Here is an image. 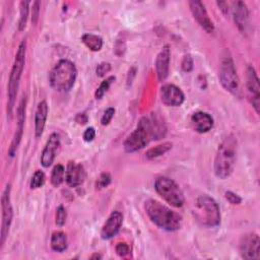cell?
<instances>
[{
	"mask_svg": "<svg viewBox=\"0 0 260 260\" xmlns=\"http://www.w3.org/2000/svg\"><path fill=\"white\" fill-rule=\"evenodd\" d=\"M193 65H194V63H193L192 57L189 54L185 55L183 60H182V69H183V71L190 72L193 69Z\"/></svg>",
	"mask_w": 260,
	"mask_h": 260,
	"instance_id": "836d02e7",
	"label": "cell"
},
{
	"mask_svg": "<svg viewBox=\"0 0 260 260\" xmlns=\"http://www.w3.org/2000/svg\"><path fill=\"white\" fill-rule=\"evenodd\" d=\"M48 113H49V108H48L47 102L46 101L40 102L38 104L36 114H35V134H36V137H41L43 132H44L46 121H47V118H48Z\"/></svg>",
	"mask_w": 260,
	"mask_h": 260,
	"instance_id": "44dd1931",
	"label": "cell"
},
{
	"mask_svg": "<svg viewBox=\"0 0 260 260\" xmlns=\"http://www.w3.org/2000/svg\"><path fill=\"white\" fill-rule=\"evenodd\" d=\"M196 220L203 226L214 228L220 223V210L216 201L208 195H200L193 210Z\"/></svg>",
	"mask_w": 260,
	"mask_h": 260,
	"instance_id": "8992f818",
	"label": "cell"
},
{
	"mask_svg": "<svg viewBox=\"0 0 260 260\" xmlns=\"http://www.w3.org/2000/svg\"><path fill=\"white\" fill-rule=\"evenodd\" d=\"M123 223V215L119 211H113L101 230V237L104 240H109L116 236Z\"/></svg>",
	"mask_w": 260,
	"mask_h": 260,
	"instance_id": "e0dca14e",
	"label": "cell"
},
{
	"mask_svg": "<svg viewBox=\"0 0 260 260\" xmlns=\"http://www.w3.org/2000/svg\"><path fill=\"white\" fill-rule=\"evenodd\" d=\"M237 140L233 135L225 137L218 145L214 158V174L224 180L231 176L236 164Z\"/></svg>",
	"mask_w": 260,
	"mask_h": 260,
	"instance_id": "3957f363",
	"label": "cell"
},
{
	"mask_svg": "<svg viewBox=\"0 0 260 260\" xmlns=\"http://www.w3.org/2000/svg\"><path fill=\"white\" fill-rule=\"evenodd\" d=\"M51 248L56 252H63L67 248V237L63 232H55L51 236Z\"/></svg>",
	"mask_w": 260,
	"mask_h": 260,
	"instance_id": "7402d4cb",
	"label": "cell"
},
{
	"mask_svg": "<svg viewBox=\"0 0 260 260\" xmlns=\"http://www.w3.org/2000/svg\"><path fill=\"white\" fill-rule=\"evenodd\" d=\"M111 70V64L108 62H102L98 65L96 69H95V73L98 76L103 77L105 76L109 71Z\"/></svg>",
	"mask_w": 260,
	"mask_h": 260,
	"instance_id": "4dcf8cb0",
	"label": "cell"
},
{
	"mask_svg": "<svg viewBox=\"0 0 260 260\" xmlns=\"http://www.w3.org/2000/svg\"><path fill=\"white\" fill-rule=\"evenodd\" d=\"M170 59H171V51L169 46L162 47L155 59V71L159 81H164L169 75L170 68Z\"/></svg>",
	"mask_w": 260,
	"mask_h": 260,
	"instance_id": "d6986e66",
	"label": "cell"
},
{
	"mask_svg": "<svg viewBox=\"0 0 260 260\" xmlns=\"http://www.w3.org/2000/svg\"><path fill=\"white\" fill-rule=\"evenodd\" d=\"M65 169L62 165H56L51 174V183L53 186H60L64 181Z\"/></svg>",
	"mask_w": 260,
	"mask_h": 260,
	"instance_id": "d4e9b609",
	"label": "cell"
},
{
	"mask_svg": "<svg viewBox=\"0 0 260 260\" xmlns=\"http://www.w3.org/2000/svg\"><path fill=\"white\" fill-rule=\"evenodd\" d=\"M115 80V77L114 76H110L108 78H106L104 81H102V83L100 84V86L98 87V89L95 90V93H94V96L96 100H101L104 94L107 92V90L109 89L111 83Z\"/></svg>",
	"mask_w": 260,
	"mask_h": 260,
	"instance_id": "4316f807",
	"label": "cell"
},
{
	"mask_svg": "<svg viewBox=\"0 0 260 260\" xmlns=\"http://www.w3.org/2000/svg\"><path fill=\"white\" fill-rule=\"evenodd\" d=\"M232 12L234 21L238 27V29L243 34L246 35L248 32L250 26V17H249V10L245 2L243 1H236L232 3Z\"/></svg>",
	"mask_w": 260,
	"mask_h": 260,
	"instance_id": "4fadbf2b",
	"label": "cell"
},
{
	"mask_svg": "<svg viewBox=\"0 0 260 260\" xmlns=\"http://www.w3.org/2000/svg\"><path fill=\"white\" fill-rule=\"evenodd\" d=\"M135 72H136V68L135 67H132L129 72H128V77H127V83L128 84H131L132 83V80H133V77L135 76Z\"/></svg>",
	"mask_w": 260,
	"mask_h": 260,
	"instance_id": "f35d334b",
	"label": "cell"
},
{
	"mask_svg": "<svg viewBox=\"0 0 260 260\" xmlns=\"http://www.w3.org/2000/svg\"><path fill=\"white\" fill-rule=\"evenodd\" d=\"M101 257H102L101 255H99V254H94V255H92L90 258H91V259H93V258H101Z\"/></svg>",
	"mask_w": 260,
	"mask_h": 260,
	"instance_id": "60d3db41",
	"label": "cell"
},
{
	"mask_svg": "<svg viewBox=\"0 0 260 260\" xmlns=\"http://www.w3.org/2000/svg\"><path fill=\"white\" fill-rule=\"evenodd\" d=\"M111 183V176L108 173H103L96 180L95 182V188L98 190L104 189L107 186H109V184Z\"/></svg>",
	"mask_w": 260,
	"mask_h": 260,
	"instance_id": "f546056e",
	"label": "cell"
},
{
	"mask_svg": "<svg viewBox=\"0 0 260 260\" xmlns=\"http://www.w3.org/2000/svg\"><path fill=\"white\" fill-rule=\"evenodd\" d=\"M218 7L220 8V10L223 12V13H228L229 12V5L226 2H222V1H219V2H216Z\"/></svg>",
	"mask_w": 260,
	"mask_h": 260,
	"instance_id": "ab89813d",
	"label": "cell"
},
{
	"mask_svg": "<svg viewBox=\"0 0 260 260\" xmlns=\"http://www.w3.org/2000/svg\"><path fill=\"white\" fill-rule=\"evenodd\" d=\"M40 2L35 1L32 3V8H31V22L32 24H36L39 18V13H40Z\"/></svg>",
	"mask_w": 260,
	"mask_h": 260,
	"instance_id": "d590c367",
	"label": "cell"
},
{
	"mask_svg": "<svg viewBox=\"0 0 260 260\" xmlns=\"http://www.w3.org/2000/svg\"><path fill=\"white\" fill-rule=\"evenodd\" d=\"M189 7L191 10V13L194 17V19L197 21V23L208 34H212L214 31V24L212 20L210 19L207 10L205 9V6L202 2L193 0L189 1Z\"/></svg>",
	"mask_w": 260,
	"mask_h": 260,
	"instance_id": "7c38bea8",
	"label": "cell"
},
{
	"mask_svg": "<svg viewBox=\"0 0 260 260\" xmlns=\"http://www.w3.org/2000/svg\"><path fill=\"white\" fill-rule=\"evenodd\" d=\"M10 185L7 184L3 190L1 196V209H2V221H1V247L4 245L9 233V229L13 218V208L10 198Z\"/></svg>",
	"mask_w": 260,
	"mask_h": 260,
	"instance_id": "9c48e42d",
	"label": "cell"
},
{
	"mask_svg": "<svg viewBox=\"0 0 260 260\" xmlns=\"http://www.w3.org/2000/svg\"><path fill=\"white\" fill-rule=\"evenodd\" d=\"M240 254L244 259L256 260L260 258V239L257 234L251 233L242 237L240 241Z\"/></svg>",
	"mask_w": 260,
	"mask_h": 260,
	"instance_id": "30bf717a",
	"label": "cell"
},
{
	"mask_svg": "<svg viewBox=\"0 0 260 260\" xmlns=\"http://www.w3.org/2000/svg\"><path fill=\"white\" fill-rule=\"evenodd\" d=\"M167 127L160 117L152 114L142 117L136 128L124 141L126 152L132 153L142 149L151 139H160L166 135Z\"/></svg>",
	"mask_w": 260,
	"mask_h": 260,
	"instance_id": "6da1fadb",
	"label": "cell"
},
{
	"mask_svg": "<svg viewBox=\"0 0 260 260\" xmlns=\"http://www.w3.org/2000/svg\"><path fill=\"white\" fill-rule=\"evenodd\" d=\"M95 137V130L93 127H88L84 132H83V140L86 142H90L94 139Z\"/></svg>",
	"mask_w": 260,
	"mask_h": 260,
	"instance_id": "8d00e7d4",
	"label": "cell"
},
{
	"mask_svg": "<svg viewBox=\"0 0 260 260\" xmlns=\"http://www.w3.org/2000/svg\"><path fill=\"white\" fill-rule=\"evenodd\" d=\"M75 121L78 123V124H85L87 122V116L84 114V113H79L76 115L75 117Z\"/></svg>",
	"mask_w": 260,
	"mask_h": 260,
	"instance_id": "74e56055",
	"label": "cell"
},
{
	"mask_svg": "<svg viewBox=\"0 0 260 260\" xmlns=\"http://www.w3.org/2000/svg\"><path fill=\"white\" fill-rule=\"evenodd\" d=\"M129 251V246L126 243H118L116 246V253L121 257H125L126 255H128Z\"/></svg>",
	"mask_w": 260,
	"mask_h": 260,
	"instance_id": "e575fe53",
	"label": "cell"
},
{
	"mask_svg": "<svg viewBox=\"0 0 260 260\" xmlns=\"http://www.w3.org/2000/svg\"><path fill=\"white\" fill-rule=\"evenodd\" d=\"M154 189L156 193L170 205L174 207H182L185 203L183 191L179 185L168 177H159L154 182Z\"/></svg>",
	"mask_w": 260,
	"mask_h": 260,
	"instance_id": "ba28073f",
	"label": "cell"
},
{
	"mask_svg": "<svg viewBox=\"0 0 260 260\" xmlns=\"http://www.w3.org/2000/svg\"><path fill=\"white\" fill-rule=\"evenodd\" d=\"M172 148V143L171 142H164L161 144H158L154 147L149 148L146 153L145 156L148 159H153L155 157H158L160 155H164L166 152H168L170 149Z\"/></svg>",
	"mask_w": 260,
	"mask_h": 260,
	"instance_id": "cb8c5ba5",
	"label": "cell"
},
{
	"mask_svg": "<svg viewBox=\"0 0 260 260\" xmlns=\"http://www.w3.org/2000/svg\"><path fill=\"white\" fill-rule=\"evenodd\" d=\"M160 100L169 107H179L185 101L183 91L174 84H165L160 88Z\"/></svg>",
	"mask_w": 260,
	"mask_h": 260,
	"instance_id": "5bb4252c",
	"label": "cell"
},
{
	"mask_svg": "<svg viewBox=\"0 0 260 260\" xmlns=\"http://www.w3.org/2000/svg\"><path fill=\"white\" fill-rule=\"evenodd\" d=\"M82 43L91 51L98 52L103 47V39L93 34H84L81 37Z\"/></svg>",
	"mask_w": 260,
	"mask_h": 260,
	"instance_id": "603a6c76",
	"label": "cell"
},
{
	"mask_svg": "<svg viewBox=\"0 0 260 260\" xmlns=\"http://www.w3.org/2000/svg\"><path fill=\"white\" fill-rule=\"evenodd\" d=\"M25 53H26V43L23 40L17 49L14 62L9 74L8 85H7V113L8 116L11 117L12 111L15 104V99L17 94V89L19 86L20 77L22 75V71L25 64Z\"/></svg>",
	"mask_w": 260,
	"mask_h": 260,
	"instance_id": "5b68a950",
	"label": "cell"
},
{
	"mask_svg": "<svg viewBox=\"0 0 260 260\" xmlns=\"http://www.w3.org/2000/svg\"><path fill=\"white\" fill-rule=\"evenodd\" d=\"M218 76H219V81L221 85L228 91L234 94H239L240 80L235 68L232 55L229 50H224L220 55Z\"/></svg>",
	"mask_w": 260,
	"mask_h": 260,
	"instance_id": "52a82bcc",
	"label": "cell"
},
{
	"mask_svg": "<svg viewBox=\"0 0 260 260\" xmlns=\"http://www.w3.org/2000/svg\"><path fill=\"white\" fill-rule=\"evenodd\" d=\"M77 76V69L73 62L62 59L56 63L49 73L51 86L60 92L69 91L74 85Z\"/></svg>",
	"mask_w": 260,
	"mask_h": 260,
	"instance_id": "277c9868",
	"label": "cell"
},
{
	"mask_svg": "<svg viewBox=\"0 0 260 260\" xmlns=\"http://www.w3.org/2000/svg\"><path fill=\"white\" fill-rule=\"evenodd\" d=\"M56 224L58 226H63L65 224V221H66V218H67V213H66V210L65 208L60 205L57 209H56Z\"/></svg>",
	"mask_w": 260,
	"mask_h": 260,
	"instance_id": "f1b7e54d",
	"label": "cell"
},
{
	"mask_svg": "<svg viewBox=\"0 0 260 260\" xmlns=\"http://www.w3.org/2000/svg\"><path fill=\"white\" fill-rule=\"evenodd\" d=\"M25 108H26V99H25V96H22V99L17 107V128L15 130L12 141L8 148V155L10 157H13L15 155L18 145L22 138L24 121H25Z\"/></svg>",
	"mask_w": 260,
	"mask_h": 260,
	"instance_id": "8fae6325",
	"label": "cell"
},
{
	"mask_svg": "<svg viewBox=\"0 0 260 260\" xmlns=\"http://www.w3.org/2000/svg\"><path fill=\"white\" fill-rule=\"evenodd\" d=\"M19 12H20V16H19V21H18V29L19 30H23L25 25H26V21H27V17H28V12H29V2L28 1H21L20 5H19Z\"/></svg>",
	"mask_w": 260,
	"mask_h": 260,
	"instance_id": "484cf974",
	"label": "cell"
},
{
	"mask_svg": "<svg viewBox=\"0 0 260 260\" xmlns=\"http://www.w3.org/2000/svg\"><path fill=\"white\" fill-rule=\"evenodd\" d=\"M224 197L233 205H238L242 202V198L238 194L234 193L233 191H226L224 193Z\"/></svg>",
	"mask_w": 260,
	"mask_h": 260,
	"instance_id": "d6a6232c",
	"label": "cell"
},
{
	"mask_svg": "<svg viewBox=\"0 0 260 260\" xmlns=\"http://www.w3.org/2000/svg\"><path fill=\"white\" fill-rule=\"evenodd\" d=\"M191 123L198 133H206L213 127V119L212 117L202 111L195 112L191 116Z\"/></svg>",
	"mask_w": 260,
	"mask_h": 260,
	"instance_id": "ffe728a7",
	"label": "cell"
},
{
	"mask_svg": "<svg viewBox=\"0 0 260 260\" xmlns=\"http://www.w3.org/2000/svg\"><path fill=\"white\" fill-rule=\"evenodd\" d=\"M144 210L149 219L162 230L168 232H175L181 228V215L157 200H146L144 202Z\"/></svg>",
	"mask_w": 260,
	"mask_h": 260,
	"instance_id": "7a4b0ae2",
	"label": "cell"
},
{
	"mask_svg": "<svg viewBox=\"0 0 260 260\" xmlns=\"http://www.w3.org/2000/svg\"><path fill=\"white\" fill-rule=\"evenodd\" d=\"M45 183V174L42 171H36L30 180V188L38 189Z\"/></svg>",
	"mask_w": 260,
	"mask_h": 260,
	"instance_id": "83f0119b",
	"label": "cell"
},
{
	"mask_svg": "<svg viewBox=\"0 0 260 260\" xmlns=\"http://www.w3.org/2000/svg\"><path fill=\"white\" fill-rule=\"evenodd\" d=\"M85 179V171L82 165L70 161L65 171V181L70 187L80 186Z\"/></svg>",
	"mask_w": 260,
	"mask_h": 260,
	"instance_id": "ac0fdd59",
	"label": "cell"
},
{
	"mask_svg": "<svg viewBox=\"0 0 260 260\" xmlns=\"http://www.w3.org/2000/svg\"><path fill=\"white\" fill-rule=\"evenodd\" d=\"M60 146V137L57 133H52L43 149L41 155V164L44 168H49L54 161L57 150Z\"/></svg>",
	"mask_w": 260,
	"mask_h": 260,
	"instance_id": "2e32d148",
	"label": "cell"
},
{
	"mask_svg": "<svg viewBox=\"0 0 260 260\" xmlns=\"http://www.w3.org/2000/svg\"><path fill=\"white\" fill-rule=\"evenodd\" d=\"M114 114H115V109H114V108H108V109L104 112V114H103V116H102V119H101L102 125H104V126L108 125V124L111 122L112 118L114 117Z\"/></svg>",
	"mask_w": 260,
	"mask_h": 260,
	"instance_id": "1f68e13d",
	"label": "cell"
},
{
	"mask_svg": "<svg viewBox=\"0 0 260 260\" xmlns=\"http://www.w3.org/2000/svg\"><path fill=\"white\" fill-rule=\"evenodd\" d=\"M247 88L251 96L252 106L258 114L260 108V85L257 73L252 66H249L247 69Z\"/></svg>",
	"mask_w": 260,
	"mask_h": 260,
	"instance_id": "9a60e30c",
	"label": "cell"
}]
</instances>
